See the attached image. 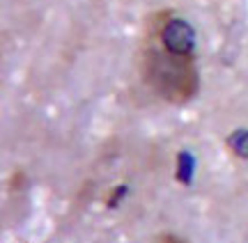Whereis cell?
Instances as JSON below:
<instances>
[{"label": "cell", "mask_w": 248, "mask_h": 243, "mask_svg": "<svg viewBox=\"0 0 248 243\" xmlns=\"http://www.w3.org/2000/svg\"><path fill=\"white\" fill-rule=\"evenodd\" d=\"M140 73L145 85L159 99L172 106L191 101L198 92L195 55L170 51L150 30H145V42L140 48Z\"/></svg>", "instance_id": "1"}, {"label": "cell", "mask_w": 248, "mask_h": 243, "mask_svg": "<svg viewBox=\"0 0 248 243\" xmlns=\"http://www.w3.org/2000/svg\"><path fill=\"white\" fill-rule=\"evenodd\" d=\"M177 179L182 184H188L191 181V174H193V158L188 156V154H179L177 158Z\"/></svg>", "instance_id": "2"}, {"label": "cell", "mask_w": 248, "mask_h": 243, "mask_svg": "<svg viewBox=\"0 0 248 243\" xmlns=\"http://www.w3.org/2000/svg\"><path fill=\"white\" fill-rule=\"evenodd\" d=\"M156 243H186L182 236H175V234H161L156 239Z\"/></svg>", "instance_id": "3"}]
</instances>
